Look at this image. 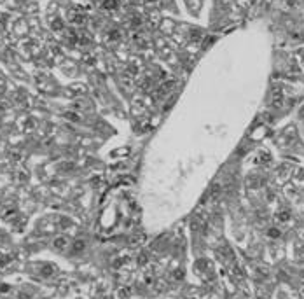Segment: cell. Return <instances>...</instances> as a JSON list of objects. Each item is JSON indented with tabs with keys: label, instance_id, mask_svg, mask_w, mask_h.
Here are the masks:
<instances>
[{
	"label": "cell",
	"instance_id": "obj_6",
	"mask_svg": "<svg viewBox=\"0 0 304 299\" xmlns=\"http://www.w3.org/2000/svg\"><path fill=\"white\" fill-rule=\"evenodd\" d=\"M52 28H54V30H61V28H63V23H61L60 19L52 21Z\"/></svg>",
	"mask_w": 304,
	"mask_h": 299
},
{
	"label": "cell",
	"instance_id": "obj_2",
	"mask_svg": "<svg viewBox=\"0 0 304 299\" xmlns=\"http://www.w3.org/2000/svg\"><path fill=\"white\" fill-rule=\"evenodd\" d=\"M117 5H119V2H117V0H105V2H103V7H105V9H115V7H117Z\"/></svg>",
	"mask_w": 304,
	"mask_h": 299
},
{
	"label": "cell",
	"instance_id": "obj_8",
	"mask_svg": "<svg viewBox=\"0 0 304 299\" xmlns=\"http://www.w3.org/2000/svg\"><path fill=\"white\" fill-rule=\"evenodd\" d=\"M7 261H9V257H5V256H0V268H2V266H5V264H7Z\"/></svg>",
	"mask_w": 304,
	"mask_h": 299
},
{
	"label": "cell",
	"instance_id": "obj_4",
	"mask_svg": "<svg viewBox=\"0 0 304 299\" xmlns=\"http://www.w3.org/2000/svg\"><path fill=\"white\" fill-rule=\"evenodd\" d=\"M119 37H121V33H119L117 30H114V31H110V33H109V39H112V40H117Z\"/></svg>",
	"mask_w": 304,
	"mask_h": 299
},
{
	"label": "cell",
	"instance_id": "obj_10",
	"mask_svg": "<svg viewBox=\"0 0 304 299\" xmlns=\"http://www.w3.org/2000/svg\"><path fill=\"white\" fill-rule=\"evenodd\" d=\"M149 2H156V0H149Z\"/></svg>",
	"mask_w": 304,
	"mask_h": 299
},
{
	"label": "cell",
	"instance_id": "obj_1",
	"mask_svg": "<svg viewBox=\"0 0 304 299\" xmlns=\"http://www.w3.org/2000/svg\"><path fill=\"white\" fill-rule=\"evenodd\" d=\"M273 103H274V105H278V107H280V105L283 103V94H282V91H280V89H278V91H274Z\"/></svg>",
	"mask_w": 304,
	"mask_h": 299
},
{
	"label": "cell",
	"instance_id": "obj_3",
	"mask_svg": "<svg viewBox=\"0 0 304 299\" xmlns=\"http://www.w3.org/2000/svg\"><path fill=\"white\" fill-rule=\"evenodd\" d=\"M84 247H86V243H84L82 240H79V241H75V243H73V250H75V252H81V250H84Z\"/></svg>",
	"mask_w": 304,
	"mask_h": 299
},
{
	"label": "cell",
	"instance_id": "obj_7",
	"mask_svg": "<svg viewBox=\"0 0 304 299\" xmlns=\"http://www.w3.org/2000/svg\"><path fill=\"white\" fill-rule=\"evenodd\" d=\"M269 236H271V238H278V236H280V231H278V229H269Z\"/></svg>",
	"mask_w": 304,
	"mask_h": 299
},
{
	"label": "cell",
	"instance_id": "obj_5",
	"mask_svg": "<svg viewBox=\"0 0 304 299\" xmlns=\"http://www.w3.org/2000/svg\"><path fill=\"white\" fill-rule=\"evenodd\" d=\"M278 219H282V222H287V220L290 219V214H288V212H282V214L278 215Z\"/></svg>",
	"mask_w": 304,
	"mask_h": 299
},
{
	"label": "cell",
	"instance_id": "obj_9",
	"mask_svg": "<svg viewBox=\"0 0 304 299\" xmlns=\"http://www.w3.org/2000/svg\"><path fill=\"white\" fill-rule=\"evenodd\" d=\"M54 245H56V247H65V240H56Z\"/></svg>",
	"mask_w": 304,
	"mask_h": 299
}]
</instances>
